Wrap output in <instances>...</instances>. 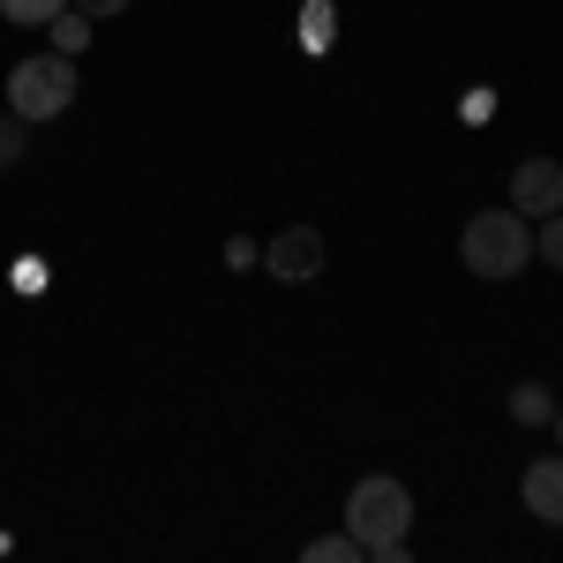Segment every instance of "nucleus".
<instances>
[{
    "label": "nucleus",
    "mask_w": 563,
    "mask_h": 563,
    "mask_svg": "<svg viewBox=\"0 0 563 563\" xmlns=\"http://www.w3.org/2000/svg\"><path fill=\"white\" fill-rule=\"evenodd\" d=\"M346 533L376 556V549H398L406 533H413V496H406V481H390V474H368V481H353V496H346Z\"/></svg>",
    "instance_id": "nucleus-1"
},
{
    "label": "nucleus",
    "mask_w": 563,
    "mask_h": 563,
    "mask_svg": "<svg viewBox=\"0 0 563 563\" xmlns=\"http://www.w3.org/2000/svg\"><path fill=\"white\" fill-rule=\"evenodd\" d=\"M459 256L474 278H519L526 263H533V218L519 211H481L466 225V241H459Z\"/></svg>",
    "instance_id": "nucleus-2"
},
{
    "label": "nucleus",
    "mask_w": 563,
    "mask_h": 563,
    "mask_svg": "<svg viewBox=\"0 0 563 563\" xmlns=\"http://www.w3.org/2000/svg\"><path fill=\"white\" fill-rule=\"evenodd\" d=\"M76 106V60L68 53H31V60H15V76H8V113H23V121H60Z\"/></svg>",
    "instance_id": "nucleus-3"
},
{
    "label": "nucleus",
    "mask_w": 563,
    "mask_h": 563,
    "mask_svg": "<svg viewBox=\"0 0 563 563\" xmlns=\"http://www.w3.org/2000/svg\"><path fill=\"white\" fill-rule=\"evenodd\" d=\"M263 271H271V278H286V286L316 278V271H323V233H316V225H294V233H278V241L263 249Z\"/></svg>",
    "instance_id": "nucleus-4"
},
{
    "label": "nucleus",
    "mask_w": 563,
    "mask_h": 563,
    "mask_svg": "<svg viewBox=\"0 0 563 563\" xmlns=\"http://www.w3.org/2000/svg\"><path fill=\"white\" fill-rule=\"evenodd\" d=\"M511 211H519V218L563 211V166H556V158H526L519 174H511Z\"/></svg>",
    "instance_id": "nucleus-5"
},
{
    "label": "nucleus",
    "mask_w": 563,
    "mask_h": 563,
    "mask_svg": "<svg viewBox=\"0 0 563 563\" xmlns=\"http://www.w3.org/2000/svg\"><path fill=\"white\" fill-rule=\"evenodd\" d=\"M519 488H526V511L541 526H563V459H533Z\"/></svg>",
    "instance_id": "nucleus-6"
},
{
    "label": "nucleus",
    "mask_w": 563,
    "mask_h": 563,
    "mask_svg": "<svg viewBox=\"0 0 563 563\" xmlns=\"http://www.w3.org/2000/svg\"><path fill=\"white\" fill-rule=\"evenodd\" d=\"M45 31H53V53H68V60H76V53L90 45V15H84V8H60Z\"/></svg>",
    "instance_id": "nucleus-7"
},
{
    "label": "nucleus",
    "mask_w": 563,
    "mask_h": 563,
    "mask_svg": "<svg viewBox=\"0 0 563 563\" xmlns=\"http://www.w3.org/2000/svg\"><path fill=\"white\" fill-rule=\"evenodd\" d=\"M511 421H526V429H541V421H556V398L541 384H519L511 390Z\"/></svg>",
    "instance_id": "nucleus-8"
},
{
    "label": "nucleus",
    "mask_w": 563,
    "mask_h": 563,
    "mask_svg": "<svg viewBox=\"0 0 563 563\" xmlns=\"http://www.w3.org/2000/svg\"><path fill=\"white\" fill-rule=\"evenodd\" d=\"M361 556H368V549H361L353 533H323V541H308V549H301V563H361Z\"/></svg>",
    "instance_id": "nucleus-9"
},
{
    "label": "nucleus",
    "mask_w": 563,
    "mask_h": 563,
    "mask_svg": "<svg viewBox=\"0 0 563 563\" xmlns=\"http://www.w3.org/2000/svg\"><path fill=\"white\" fill-rule=\"evenodd\" d=\"M23 151H31V121L23 113H0V166H15Z\"/></svg>",
    "instance_id": "nucleus-10"
},
{
    "label": "nucleus",
    "mask_w": 563,
    "mask_h": 563,
    "mask_svg": "<svg viewBox=\"0 0 563 563\" xmlns=\"http://www.w3.org/2000/svg\"><path fill=\"white\" fill-rule=\"evenodd\" d=\"M301 45H308V53H323V45H331V0H308V15H301Z\"/></svg>",
    "instance_id": "nucleus-11"
},
{
    "label": "nucleus",
    "mask_w": 563,
    "mask_h": 563,
    "mask_svg": "<svg viewBox=\"0 0 563 563\" xmlns=\"http://www.w3.org/2000/svg\"><path fill=\"white\" fill-rule=\"evenodd\" d=\"M60 8H68V0H0V15H8V23H53Z\"/></svg>",
    "instance_id": "nucleus-12"
},
{
    "label": "nucleus",
    "mask_w": 563,
    "mask_h": 563,
    "mask_svg": "<svg viewBox=\"0 0 563 563\" xmlns=\"http://www.w3.org/2000/svg\"><path fill=\"white\" fill-rule=\"evenodd\" d=\"M533 249H541V263H549V271H563V211L541 218V241H533Z\"/></svg>",
    "instance_id": "nucleus-13"
},
{
    "label": "nucleus",
    "mask_w": 563,
    "mask_h": 563,
    "mask_svg": "<svg viewBox=\"0 0 563 563\" xmlns=\"http://www.w3.org/2000/svg\"><path fill=\"white\" fill-rule=\"evenodd\" d=\"M256 263H263V249L249 241V233H233V241H225V271H256Z\"/></svg>",
    "instance_id": "nucleus-14"
},
{
    "label": "nucleus",
    "mask_w": 563,
    "mask_h": 563,
    "mask_svg": "<svg viewBox=\"0 0 563 563\" xmlns=\"http://www.w3.org/2000/svg\"><path fill=\"white\" fill-rule=\"evenodd\" d=\"M15 286H23V294H38V286H45V263L23 256V263H15Z\"/></svg>",
    "instance_id": "nucleus-15"
},
{
    "label": "nucleus",
    "mask_w": 563,
    "mask_h": 563,
    "mask_svg": "<svg viewBox=\"0 0 563 563\" xmlns=\"http://www.w3.org/2000/svg\"><path fill=\"white\" fill-rule=\"evenodd\" d=\"M68 8H84V15H121L129 0H68Z\"/></svg>",
    "instance_id": "nucleus-16"
},
{
    "label": "nucleus",
    "mask_w": 563,
    "mask_h": 563,
    "mask_svg": "<svg viewBox=\"0 0 563 563\" xmlns=\"http://www.w3.org/2000/svg\"><path fill=\"white\" fill-rule=\"evenodd\" d=\"M556 443H563V413H556Z\"/></svg>",
    "instance_id": "nucleus-17"
}]
</instances>
